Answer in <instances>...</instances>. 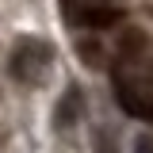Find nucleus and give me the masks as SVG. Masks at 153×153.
Returning a JSON list of instances; mask_svg holds the SVG:
<instances>
[{
  "label": "nucleus",
  "instance_id": "6e6552de",
  "mask_svg": "<svg viewBox=\"0 0 153 153\" xmlns=\"http://www.w3.org/2000/svg\"><path fill=\"white\" fill-rule=\"evenodd\" d=\"M134 153H153V134H138L134 138Z\"/></svg>",
  "mask_w": 153,
  "mask_h": 153
},
{
  "label": "nucleus",
  "instance_id": "39448f33",
  "mask_svg": "<svg viewBox=\"0 0 153 153\" xmlns=\"http://www.w3.org/2000/svg\"><path fill=\"white\" fill-rule=\"evenodd\" d=\"M119 50H123V54H142V50H146V35H142L138 27H126V31L119 35Z\"/></svg>",
  "mask_w": 153,
  "mask_h": 153
},
{
  "label": "nucleus",
  "instance_id": "f03ea898",
  "mask_svg": "<svg viewBox=\"0 0 153 153\" xmlns=\"http://www.w3.org/2000/svg\"><path fill=\"white\" fill-rule=\"evenodd\" d=\"M115 103L134 119H153V92H146L142 84L123 80V76H115Z\"/></svg>",
  "mask_w": 153,
  "mask_h": 153
},
{
  "label": "nucleus",
  "instance_id": "423d86ee",
  "mask_svg": "<svg viewBox=\"0 0 153 153\" xmlns=\"http://www.w3.org/2000/svg\"><path fill=\"white\" fill-rule=\"evenodd\" d=\"M76 50H80V57H84V61H88V65H100V46H88V42H84V38H80V42H76Z\"/></svg>",
  "mask_w": 153,
  "mask_h": 153
},
{
  "label": "nucleus",
  "instance_id": "20e7f679",
  "mask_svg": "<svg viewBox=\"0 0 153 153\" xmlns=\"http://www.w3.org/2000/svg\"><path fill=\"white\" fill-rule=\"evenodd\" d=\"M80 107H84L80 88H69V92L57 100V107H54V126H57V130H69L76 119H80Z\"/></svg>",
  "mask_w": 153,
  "mask_h": 153
},
{
  "label": "nucleus",
  "instance_id": "f257e3e1",
  "mask_svg": "<svg viewBox=\"0 0 153 153\" xmlns=\"http://www.w3.org/2000/svg\"><path fill=\"white\" fill-rule=\"evenodd\" d=\"M50 57L54 54H50V46L42 38H19L12 46V54H8V73L19 84H38L50 69Z\"/></svg>",
  "mask_w": 153,
  "mask_h": 153
},
{
  "label": "nucleus",
  "instance_id": "7ed1b4c3",
  "mask_svg": "<svg viewBox=\"0 0 153 153\" xmlns=\"http://www.w3.org/2000/svg\"><path fill=\"white\" fill-rule=\"evenodd\" d=\"M69 16L84 31H107V27H119L123 23V12L119 8H107V4H73Z\"/></svg>",
  "mask_w": 153,
  "mask_h": 153
},
{
  "label": "nucleus",
  "instance_id": "0eeeda50",
  "mask_svg": "<svg viewBox=\"0 0 153 153\" xmlns=\"http://www.w3.org/2000/svg\"><path fill=\"white\" fill-rule=\"evenodd\" d=\"M96 149H100V153H115V142H111L107 130H96Z\"/></svg>",
  "mask_w": 153,
  "mask_h": 153
}]
</instances>
